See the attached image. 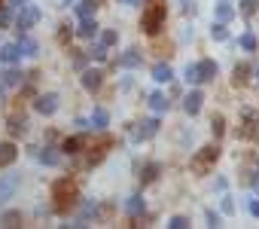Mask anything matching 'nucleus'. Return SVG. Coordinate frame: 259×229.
Masks as SVG:
<instances>
[{
  "instance_id": "5",
  "label": "nucleus",
  "mask_w": 259,
  "mask_h": 229,
  "mask_svg": "<svg viewBox=\"0 0 259 229\" xmlns=\"http://www.w3.org/2000/svg\"><path fill=\"white\" fill-rule=\"evenodd\" d=\"M37 22H40V10L31 7V4H22V10H19V16H16V28H19V31H28V28H34Z\"/></svg>"
},
{
  "instance_id": "12",
  "label": "nucleus",
  "mask_w": 259,
  "mask_h": 229,
  "mask_svg": "<svg viewBox=\"0 0 259 229\" xmlns=\"http://www.w3.org/2000/svg\"><path fill=\"white\" fill-rule=\"evenodd\" d=\"M144 211H147V202L141 196H128L125 199V214L128 217H144Z\"/></svg>"
},
{
  "instance_id": "3",
  "label": "nucleus",
  "mask_w": 259,
  "mask_h": 229,
  "mask_svg": "<svg viewBox=\"0 0 259 229\" xmlns=\"http://www.w3.org/2000/svg\"><path fill=\"white\" fill-rule=\"evenodd\" d=\"M217 159H220V147H201L192 156V171H207Z\"/></svg>"
},
{
  "instance_id": "13",
  "label": "nucleus",
  "mask_w": 259,
  "mask_h": 229,
  "mask_svg": "<svg viewBox=\"0 0 259 229\" xmlns=\"http://www.w3.org/2000/svg\"><path fill=\"white\" fill-rule=\"evenodd\" d=\"M76 37H82V40H95V37H98V22H95V19H79Z\"/></svg>"
},
{
  "instance_id": "28",
  "label": "nucleus",
  "mask_w": 259,
  "mask_h": 229,
  "mask_svg": "<svg viewBox=\"0 0 259 229\" xmlns=\"http://www.w3.org/2000/svg\"><path fill=\"white\" fill-rule=\"evenodd\" d=\"M210 37H213L217 43L229 40V31H226V25H223V22H213V28H210Z\"/></svg>"
},
{
  "instance_id": "10",
  "label": "nucleus",
  "mask_w": 259,
  "mask_h": 229,
  "mask_svg": "<svg viewBox=\"0 0 259 229\" xmlns=\"http://www.w3.org/2000/svg\"><path fill=\"white\" fill-rule=\"evenodd\" d=\"M0 61H4V64H19L22 61L19 43H4V46H0Z\"/></svg>"
},
{
  "instance_id": "14",
  "label": "nucleus",
  "mask_w": 259,
  "mask_h": 229,
  "mask_svg": "<svg viewBox=\"0 0 259 229\" xmlns=\"http://www.w3.org/2000/svg\"><path fill=\"white\" fill-rule=\"evenodd\" d=\"M107 123H110V113H107L104 107H95V113H92L89 126H92L95 132H104V129H107Z\"/></svg>"
},
{
  "instance_id": "43",
  "label": "nucleus",
  "mask_w": 259,
  "mask_h": 229,
  "mask_svg": "<svg viewBox=\"0 0 259 229\" xmlns=\"http://www.w3.org/2000/svg\"><path fill=\"white\" fill-rule=\"evenodd\" d=\"M119 4H125V7H138L141 0H119Z\"/></svg>"
},
{
  "instance_id": "33",
  "label": "nucleus",
  "mask_w": 259,
  "mask_h": 229,
  "mask_svg": "<svg viewBox=\"0 0 259 229\" xmlns=\"http://www.w3.org/2000/svg\"><path fill=\"white\" fill-rule=\"evenodd\" d=\"M168 226H171V229H186V226H192V223H189V217L177 214V217H171V220H168Z\"/></svg>"
},
{
  "instance_id": "27",
  "label": "nucleus",
  "mask_w": 259,
  "mask_h": 229,
  "mask_svg": "<svg viewBox=\"0 0 259 229\" xmlns=\"http://www.w3.org/2000/svg\"><path fill=\"white\" fill-rule=\"evenodd\" d=\"M210 132H213V138H223V135H226V120L220 117V113L210 120Z\"/></svg>"
},
{
  "instance_id": "46",
  "label": "nucleus",
  "mask_w": 259,
  "mask_h": 229,
  "mask_svg": "<svg viewBox=\"0 0 259 229\" xmlns=\"http://www.w3.org/2000/svg\"><path fill=\"white\" fill-rule=\"evenodd\" d=\"M0 104H4V83H0Z\"/></svg>"
},
{
  "instance_id": "7",
  "label": "nucleus",
  "mask_w": 259,
  "mask_h": 229,
  "mask_svg": "<svg viewBox=\"0 0 259 229\" xmlns=\"http://www.w3.org/2000/svg\"><path fill=\"white\" fill-rule=\"evenodd\" d=\"M34 110H37V113H43V117H52V113L58 110V95H55V92L40 95V98L34 101Z\"/></svg>"
},
{
  "instance_id": "39",
  "label": "nucleus",
  "mask_w": 259,
  "mask_h": 229,
  "mask_svg": "<svg viewBox=\"0 0 259 229\" xmlns=\"http://www.w3.org/2000/svg\"><path fill=\"white\" fill-rule=\"evenodd\" d=\"M204 217H207V226H220V217L213 211H204Z\"/></svg>"
},
{
  "instance_id": "9",
  "label": "nucleus",
  "mask_w": 259,
  "mask_h": 229,
  "mask_svg": "<svg viewBox=\"0 0 259 229\" xmlns=\"http://www.w3.org/2000/svg\"><path fill=\"white\" fill-rule=\"evenodd\" d=\"M201 104H204V95H201L198 89H192V92L183 98V110L189 113V117H198V113H201Z\"/></svg>"
},
{
  "instance_id": "20",
  "label": "nucleus",
  "mask_w": 259,
  "mask_h": 229,
  "mask_svg": "<svg viewBox=\"0 0 259 229\" xmlns=\"http://www.w3.org/2000/svg\"><path fill=\"white\" fill-rule=\"evenodd\" d=\"M25 132H28L25 117H13V120H10V135H13V138H19V135H25Z\"/></svg>"
},
{
  "instance_id": "21",
  "label": "nucleus",
  "mask_w": 259,
  "mask_h": 229,
  "mask_svg": "<svg viewBox=\"0 0 259 229\" xmlns=\"http://www.w3.org/2000/svg\"><path fill=\"white\" fill-rule=\"evenodd\" d=\"M37 159H40L43 165H58V162H61V156H58V153H55L52 147H46V150H40V153H37Z\"/></svg>"
},
{
  "instance_id": "8",
  "label": "nucleus",
  "mask_w": 259,
  "mask_h": 229,
  "mask_svg": "<svg viewBox=\"0 0 259 229\" xmlns=\"http://www.w3.org/2000/svg\"><path fill=\"white\" fill-rule=\"evenodd\" d=\"M101 83H104V73L98 67H82V89L85 92H98Z\"/></svg>"
},
{
  "instance_id": "41",
  "label": "nucleus",
  "mask_w": 259,
  "mask_h": 229,
  "mask_svg": "<svg viewBox=\"0 0 259 229\" xmlns=\"http://www.w3.org/2000/svg\"><path fill=\"white\" fill-rule=\"evenodd\" d=\"M250 214L259 220V199H253V202H250Z\"/></svg>"
},
{
  "instance_id": "38",
  "label": "nucleus",
  "mask_w": 259,
  "mask_h": 229,
  "mask_svg": "<svg viewBox=\"0 0 259 229\" xmlns=\"http://www.w3.org/2000/svg\"><path fill=\"white\" fill-rule=\"evenodd\" d=\"M223 211H226V214H232V211H235V202H232L229 196H223Z\"/></svg>"
},
{
  "instance_id": "37",
  "label": "nucleus",
  "mask_w": 259,
  "mask_h": 229,
  "mask_svg": "<svg viewBox=\"0 0 259 229\" xmlns=\"http://www.w3.org/2000/svg\"><path fill=\"white\" fill-rule=\"evenodd\" d=\"M116 40H119V34H116V31H104V34H101V43H104V46H113Z\"/></svg>"
},
{
  "instance_id": "23",
  "label": "nucleus",
  "mask_w": 259,
  "mask_h": 229,
  "mask_svg": "<svg viewBox=\"0 0 259 229\" xmlns=\"http://www.w3.org/2000/svg\"><path fill=\"white\" fill-rule=\"evenodd\" d=\"M0 223H4L7 229H16V226H22V214L19 211H7L4 217H0Z\"/></svg>"
},
{
  "instance_id": "17",
  "label": "nucleus",
  "mask_w": 259,
  "mask_h": 229,
  "mask_svg": "<svg viewBox=\"0 0 259 229\" xmlns=\"http://www.w3.org/2000/svg\"><path fill=\"white\" fill-rule=\"evenodd\" d=\"M153 80H156V83H171V80H174L171 64H165V61H162V64H156V67H153Z\"/></svg>"
},
{
  "instance_id": "11",
  "label": "nucleus",
  "mask_w": 259,
  "mask_h": 229,
  "mask_svg": "<svg viewBox=\"0 0 259 229\" xmlns=\"http://www.w3.org/2000/svg\"><path fill=\"white\" fill-rule=\"evenodd\" d=\"M16 159H19V150H16V144H13V141L0 144V168H10Z\"/></svg>"
},
{
  "instance_id": "47",
  "label": "nucleus",
  "mask_w": 259,
  "mask_h": 229,
  "mask_svg": "<svg viewBox=\"0 0 259 229\" xmlns=\"http://www.w3.org/2000/svg\"><path fill=\"white\" fill-rule=\"evenodd\" d=\"M256 83H259V70H256Z\"/></svg>"
},
{
  "instance_id": "36",
  "label": "nucleus",
  "mask_w": 259,
  "mask_h": 229,
  "mask_svg": "<svg viewBox=\"0 0 259 229\" xmlns=\"http://www.w3.org/2000/svg\"><path fill=\"white\" fill-rule=\"evenodd\" d=\"M256 13V0H241V16H253Z\"/></svg>"
},
{
  "instance_id": "40",
  "label": "nucleus",
  "mask_w": 259,
  "mask_h": 229,
  "mask_svg": "<svg viewBox=\"0 0 259 229\" xmlns=\"http://www.w3.org/2000/svg\"><path fill=\"white\" fill-rule=\"evenodd\" d=\"M247 180H250V183H253V193H256V196H259V171H253V174H250V177H247Z\"/></svg>"
},
{
  "instance_id": "2",
  "label": "nucleus",
  "mask_w": 259,
  "mask_h": 229,
  "mask_svg": "<svg viewBox=\"0 0 259 229\" xmlns=\"http://www.w3.org/2000/svg\"><path fill=\"white\" fill-rule=\"evenodd\" d=\"M52 199H55V208H58V211H67V208L76 202V186H73V180H70V177L55 180V183H52Z\"/></svg>"
},
{
  "instance_id": "15",
  "label": "nucleus",
  "mask_w": 259,
  "mask_h": 229,
  "mask_svg": "<svg viewBox=\"0 0 259 229\" xmlns=\"http://www.w3.org/2000/svg\"><path fill=\"white\" fill-rule=\"evenodd\" d=\"M195 67H198V80H201V83H207V80H213V77H217V70H220V67H217V61H210V58H204V61H198Z\"/></svg>"
},
{
  "instance_id": "29",
  "label": "nucleus",
  "mask_w": 259,
  "mask_h": 229,
  "mask_svg": "<svg viewBox=\"0 0 259 229\" xmlns=\"http://www.w3.org/2000/svg\"><path fill=\"white\" fill-rule=\"evenodd\" d=\"M183 80H186L189 86H198V83H201V80H198V67H195V64H189V67L183 70Z\"/></svg>"
},
{
  "instance_id": "35",
  "label": "nucleus",
  "mask_w": 259,
  "mask_h": 229,
  "mask_svg": "<svg viewBox=\"0 0 259 229\" xmlns=\"http://www.w3.org/2000/svg\"><path fill=\"white\" fill-rule=\"evenodd\" d=\"M89 55H92L95 61H104V58H107V46H104V43H98V46H95V49H92Z\"/></svg>"
},
{
  "instance_id": "6",
  "label": "nucleus",
  "mask_w": 259,
  "mask_h": 229,
  "mask_svg": "<svg viewBox=\"0 0 259 229\" xmlns=\"http://www.w3.org/2000/svg\"><path fill=\"white\" fill-rule=\"evenodd\" d=\"M159 129H162L159 120H144V123H138V126L132 129V141H138V144H141V141H150V138L159 135Z\"/></svg>"
},
{
  "instance_id": "18",
  "label": "nucleus",
  "mask_w": 259,
  "mask_h": 229,
  "mask_svg": "<svg viewBox=\"0 0 259 229\" xmlns=\"http://www.w3.org/2000/svg\"><path fill=\"white\" fill-rule=\"evenodd\" d=\"M159 171H162V165H159V162H150V165L141 168V180H144V183H153V180L159 177Z\"/></svg>"
},
{
  "instance_id": "32",
  "label": "nucleus",
  "mask_w": 259,
  "mask_h": 229,
  "mask_svg": "<svg viewBox=\"0 0 259 229\" xmlns=\"http://www.w3.org/2000/svg\"><path fill=\"white\" fill-rule=\"evenodd\" d=\"M247 73H250V67H247V64H238V67H235V77H232V80H235V86L247 83Z\"/></svg>"
},
{
  "instance_id": "16",
  "label": "nucleus",
  "mask_w": 259,
  "mask_h": 229,
  "mask_svg": "<svg viewBox=\"0 0 259 229\" xmlns=\"http://www.w3.org/2000/svg\"><path fill=\"white\" fill-rule=\"evenodd\" d=\"M119 64H122V67H141V64H144V55H141L138 49H125L122 58H119Z\"/></svg>"
},
{
  "instance_id": "24",
  "label": "nucleus",
  "mask_w": 259,
  "mask_h": 229,
  "mask_svg": "<svg viewBox=\"0 0 259 229\" xmlns=\"http://www.w3.org/2000/svg\"><path fill=\"white\" fill-rule=\"evenodd\" d=\"M19 49H22V55H37V52H40L37 40H31V37H22V40H19Z\"/></svg>"
},
{
  "instance_id": "19",
  "label": "nucleus",
  "mask_w": 259,
  "mask_h": 229,
  "mask_svg": "<svg viewBox=\"0 0 259 229\" xmlns=\"http://www.w3.org/2000/svg\"><path fill=\"white\" fill-rule=\"evenodd\" d=\"M213 16H217V22H223V25H226V22H229V19L235 16V10H232V4H226V0H220V4H217V13H213Z\"/></svg>"
},
{
  "instance_id": "34",
  "label": "nucleus",
  "mask_w": 259,
  "mask_h": 229,
  "mask_svg": "<svg viewBox=\"0 0 259 229\" xmlns=\"http://www.w3.org/2000/svg\"><path fill=\"white\" fill-rule=\"evenodd\" d=\"M10 25H13V10L0 7V28H10Z\"/></svg>"
},
{
  "instance_id": "31",
  "label": "nucleus",
  "mask_w": 259,
  "mask_h": 229,
  "mask_svg": "<svg viewBox=\"0 0 259 229\" xmlns=\"http://www.w3.org/2000/svg\"><path fill=\"white\" fill-rule=\"evenodd\" d=\"M241 46H244L247 52H256V46H259V40H256V34H244V37H241Z\"/></svg>"
},
{
  "instance_id": "45",
  "label": "nucleus",
  "mask_w": 259,
  "mask_h": 229,
  "mask_svg": "<svg viewBox=\"0 0 259 229\" xmlns=\"http://www.w3.org/2000/svg\"><path fill=\"white\" fill-rule=\"evenodd\" d=\"M58 7H70V0H58Z\"/></svg>"
},
{
  "instance_id": "22",
  "label": "nucleus",
  "mask_w": 259,
  "mask_h": 229,
  "mask_svg": "<svg viewBox=\"0 0 259 229\" xmlns=\"http://www.w3.org/2000/svg\"><path fill=\"white\" fill-rule=\"evenodd\" d=\"M95 7H98L95 0H79V7H76V16H79V19H92V16H95Z\"/></svg>"
},
{
  "instance_id": "25",
  "label": "nucleus",
  "mask_w": 259,
  "mask_h": 229,
  "mask_svg": "<svg viewBox=\"0 0 259 229\" xmlns=\"http://www.w3.org/2000/svg\"><path fill=\"white\" fill-rule=\"evenodd\" d=\"M150 107H153L156 113H165V110H168V98L156 92V95H150Z\"/></svg>"
},
{
  "instance_id": "1",
  "label": "nucleus",
  "mask_w": 259,
  "mask_h": 229,
  "mask_svg": "<svg viewBox=\"0 0 259 229\" xmlns=\"http://www.w3.org/2000/svg\"><path fill=\"white\" fill-rule=\"evenodd\" d=\"M165 19H168V4H165V0H147L141 28H144L150 37H156V34L165 28Z\"/></svg>"
},
{
  "instance_id": "42",
  "label": "nucleus",
  "mask_w": 259,
  "mask_h": 229,
  "mask_svg": "<svg viewBox=\"0 0 259 229\" xmlns=\"http://www.w3.org/2000/svg\"><path fill=\"white\" fill-rule=\"evenodd\" d=\"M73 64H76V67L82 70V67H85V55H73Z\"/></svg>"
},
{
  "instance_id": "26",
  "label": "nucleus",
  "mask_w": 259,
  "mask_h": 229,
  "mask_svg": "<svg viewBox=\"0 0 259 229\" xmlns=\"http://www.w3.org/2000/svg\"><path fill=\"white\" fill-rule=\"evenodd\" d=\"M4 86H19L22 83V70H16V67H10L7 73H4V80H0Z\"/></svg>"
},
{
  "instance_id": "30",
  "label": "nucleus",
  "mask_w": 259,
  "mask_h": 229,
  "mask_svg": "<svg viewBox=\"0 0 259 229\" xmlns=\"http://www.w3.org/2000/svg\"><path fill=\"white\" fill-rule=\"evenodd\" d=\"M79 147H82V141H79V138H67V141L61 144V150H64V153H70V156H73V153H79Z\"/></svg>"
},
{
  "instance_id": "4",
  "label": "nucleus",
  "mask_w": 259,
  "mask_h": 229,
  "mask_svg": "<svg viewBox=\"0 0 259 229\" xmlns=\"http://www.w3.org/2000/svg\"><path fill=\"white\" fill-rule=\"evenodd\" d=\"M22 186V174H4L0 177V205H7Z\"/></svg>"
},
{
  "instance_id": "44",
  "label": "nucleus",
  "mask_w": 259,
  "mask_h": 229,
  "mask_svg": "<svg viewBox=\"0 0 259 229\" xmlns=\"http://www.w3.org/2000/svg\"><path fill=\"white\" fill-rule=\"evenodd\" d=\"M22 4H28V0H10V7H22Z\"/></svg>"
}]
</instances>
